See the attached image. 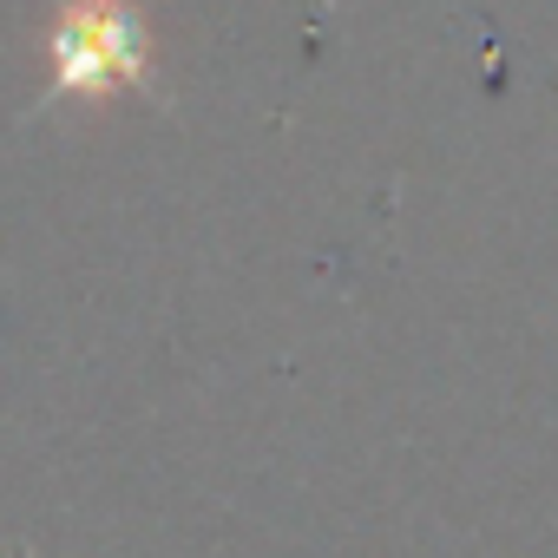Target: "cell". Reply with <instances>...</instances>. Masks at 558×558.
Listing matches in <instances>:
<instances>
[{
  "label": "cell",
  "mask_w": 558,
  "mask_h": 558,
  "mask_svg": "<svg viewBox=\"0 0 558 558\" xmlns=\"http://www.w3.org/2000/svg\"><path fill=\"white\" fill-rule=\"evenodd\" d=\"M145 21L125 0H73L47 34V73L60 93H119L145 80Z\"/></svg>",
  "instance_id": "1"
}]
</instances>
